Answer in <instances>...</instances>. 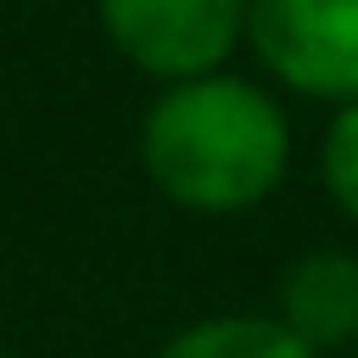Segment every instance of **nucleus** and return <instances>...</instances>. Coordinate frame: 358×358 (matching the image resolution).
I'll return each mask as SVG.
<instances>
[{"instance_id":"nucleus-3","label":"nucleus","mask_w":358,"mask_h":358,"mask_svg":"<svg viewBox=\"0 0 358 358\" xmlns=\"http://www.w3.org/2000/svg\"><path fill=\"white\" fill-rule=\"evenodd\" d=\"M113 50L170 82H195L227 69V57L245 38V0H94Z\"/></svg>"},{"instance_id":"nucleus-6","label":"nucleus","mask_w":358,"mask_h":358,"mask_svg":"<svg viewBox=\"0 0 358 358\" xmlns=\"http://www.w3.org/2000/svg\"><path fill=\"white\" fill-rule=\"evenodd\" d=\"M321 182L327 195L340 201V214L358 220V101H346L327 126V145H321Z\"/></svg>"},{"instance_id":"nucleus-2","label":"nucleus","mask_w":358,"mask_h":358,"mask_svg":"<svg viewBox=\"0 0 358 358\" xmlns=\"http://www.w3.org/2000/svg\"><path fill=\"white\" fill-rule=\"evenodd\" d=\"M245 44L283 88L358 101V0H245Z\"/></svg>"},{"instance_id":"nucleus-5","label":"nucleus","mask_w":358,"mask_h":358,"mask_svg":"<svg viewBox=\"0 0 358 358\" xmlns=\"http://www.w3.org/2000/svg\"><path fill=\"white\" fill-rule=\"evenodd\" d=\"M151 358H315V352L271 315H214V321L170 334Z\"/></svg>"},{"instance_id":"nucleus-7","label":"nucleus","mask_w":358,"mask_h":358,"mask_svg":"<svg viewBox=\"0 0 358 358\" xmlns=\"http://www.w3.org/2000/svg\"><path fill=\"white\" fill-rule=\"evenodd\" d=\"M0 358H6V346H0Z\"/></svg>"},{"instance_id":"nucleus-1","label":"nucleus","mask_w":358,"mask_h":358,"mask_svg":"<svg viewBox=\"0 0 358 358\" xmlns=\"http://www.w3.org/2000/svg\"><path fill=\"white\" fill-rule=\"evenodd\" d=\"M138 164L189 214H245L289 170V120L258 82L227 69L170 82L138 126Z\"/></svg>"},{"instance_id":"nucleus-4","label":"nucleus","mask_w":358,"mask_h":358,"mask_svg":"<svg viewBox=\"0 0 358 358\" xmlns=\"http://www.w3.org/2000/svg\"><path fill=\"white\" fill-rule=\"evenodd\" d=\"M277 321H283L315 358L334 352V346H352L358 340V258L352 252H334V245L302 252V258L283 271Z\"/></svg>"}]
</instances>
